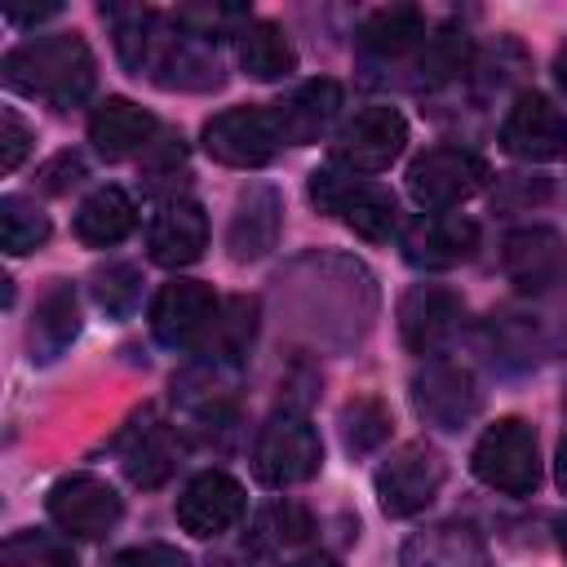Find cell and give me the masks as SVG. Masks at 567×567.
I'll use <instances>...</instances> for the list:
<instances>
[{
  "mask_svg": "<svg viewBox=\"0 0 567 567\" xmlns=\"http://www.w3.org/2000/svg\"><path fill=\"white\" fill-rule=\"evenodd\" d=\"M279 226H284V204H279V190L266 186V182H252L239 204H235V217H230V230H226V248L235 261H257L275 248L279 239Z\"/></svg>",
  "mask_w": 567,
  "mask_h": 567,
  "instance_id": "20",
  "label": "cell"
},
{
  "mask_svg": "<svg viewBox=\"0 0 567 567\" xmlns=\"http://www.w3.org/2000/svg\"><path fill=\"white\" fill-rule=\"evenodd\" d=\"M310 199L323 208V213H337L354 235L381 244L399 230V204L390 190L354 177V173H341V168H315L310 173Z\"/></svg>",
  "mask_w": 567,
  "mask_h": 567,
  "instance_id": "5",
  "label": "cell"
},
{
  "mask_svg": "<svg viewBox=\"0 0 567 567\" xmlns=\"http://www.w3.org/2000/svg\"><path fill=\"white\" fill-rule=\"evenodd\" d=\"M44 509H49V518L66 536H80V540H97V536H106L124 518L120 492L106 478H97V474H66V478H58L49 487V496H44Z\"/></svg>",
  "mask_w": 567,
  "mask_h": 567,
  "instance_id": "9",
  "label": "cell"
},
{
  "mask_svg": "<svg viewBox=\"0 0 567 567\" xmlns=\"http://www.w3.org/2000/svg\"><path fill=\"white\" fill-rule=\"evenodd\" d=\"M443 474H447V465H443V456L430 447V443H403V447H394L381 465H377V505H381V514H390V518H412V514H421L434 496H439V487H443Z\"/></svg>",
  "mask_w": 567,
  "mask_h": 567,
  "instance_id": "7",
  "label": "cell"
},
{
  "mask_svg": "<svg viewBox=\"0 0 567 567\" xmlns=\"http://www.w3.org/2000/svg\"><path fill=\"white\" fill-rule=\"evenodd\" d=\"M461 323H465V301L452 288L416 284L399 301V337L421 359H439L461 332Z\"/></svg>",
  "mask_w": 567,
  "mask_h": 567,
  "instance_id": "12",
  "label": "cell"
},
{
  "mask_svg": "<svg viewBox=\"0 0 567 567\" xmlns=\"http://www.w3.org/2000/svg\"><path fill=\"white\" fill-rule=\"evenodd\" d=\"M159 89H217L226 75H221V58H217V44L208 31L199 27H186L177 18V27L168 18H155V31H151V49H146V66H142Z\"/></svg>",
  "mask_w": 567,
  "mask_h": 567,
  "instance_id": "2",
  "label": "cell"
},
{
  "mask_svg": "<svg viewBox=\"0 0 567 567\" xmlns=\"http://www.w3.org/2000/svg\"><path fill=\"white\" fill-rule=\"evenodd\" d=\"M27 151H31V128L22 124V115L13 106H4L0 111V168L13 173L27 159Z\"/></svg>",
  "mask_w": 567,
  "mask_h": 567,
  "instance_id": "36",
  "label": "cell"
},
{
  "mask_svg": "<svg viewBox=\"0 0 567 567\" xmlns=\"http://www.w3.org/2000/svg\"><path fill=\"white\" fill-rule=\"evenodd\" d=\"M554 80H558V89H563V97H567V53H558V62H554Z\"/></svg>",
  "mask_w": 567,
  "mask_h": 567,
  "instance_id": "40",
  "label": "cell"
},
{
  "mask_svg": "<svg viewBox=\"0 0 567 567\" xmlns=\"http://www.w3.org/2000/svg\"><path fill=\"white\" fill-rule=\"evenodd\" d=\"M408 146V120L394 106H363L354 120L341 124L332 142V168L341 173H385Z\"/></svg>",
  "mask_w": 567,
  "mask_h": 567,
  "instance_id": "8",
  "label": "cell"
},
{
  "mask_svg": "<svg viewBox=\"0 0 567 567\" xmlns=\"http://www.w3.org/2000/svg\"><path fill=\"white\" fill-rule=\"evenodd\" d=\"M478 248V226L461 213H421L403 230V257L416 270H452Z\"/></svg>",
  "mask_w": 567,
  "mask_h": 567,
  "instance_id": "17",
  "label": "cell"
},
{
  "mask_svg": "<svg viewBox=\"0 0 567 567\" xmlns=\"http://www.w3.org/2000/svg\"><path fill=\"white\" fill-rule=\"evenodd\" d=\"M106 567H186V554H182L177 545L146 540V545H128V549L111 554Z\"/></svg>",
  "mask_w": 567,
  "mask_h": 567,
  "instance_id": "35",
  "label": "cell"
},
{
  "mask_svg": "<svg viewBox=\"0 0 567 567\" xmlns=\"http://www.w3.org/2000/svg\"><path fill=\"white\" fill-rule=\"evenodd\" d=\"M4 563L9 567H80V558H75V549H71L66 536L35 532V527L13 532L4 540Z\"/></svg>",
  "mask_w": 567,
  "mask_h": 567,
  "instance_id": "32",
  "label": "cell"
},
{
  "mask_svg": "<svg viewBox=\"0 0 567 567\" xmlns=\"http://www.w3.org/2000/svg\"><path fill=\"white\" fill-rule=\"evenodd\" d=\"M239 62L252 80H284L297 66L288 35L275 22H244L239 31Z\"/></svg>",
  "mask_w": 567,
  "mask_h": 567,
  "instance_id": "30",
  "label": "cell"
},
{
  "mask_svg": "<svg viewBox=\"0 0 567 567\" xmlns=\"http://www.w3.org/2000/svg\"><path fill=\"white\" fill-rule=\"evenodd\" d=\"M93 301L111 315V319H128L142 301V270L120 261V266H106L93 275Z\"/></svg>",
  "mask_w": 567,
  "mask_h": 567,
  "instance_id": "34",
  "label": "cell"
},
{
  "mask_svg": "<svg viewBox=\"0 0 567 567\" xmlns=\"http://www.w3.org/2000/svg\"><path fill=\"white\" fill-rule=\"evenodd\" d=\"M465 62H470V35L456 31V27H439V31L425 35V44L412 58V71H416L412 84L416 89H439V84L456 80L465 71Z\"/></svg>",
  "mask_w": 567,
  "mask_h": 567,
  "instance_id": "29",
  "label": "cell"
},
{
  "mask_svg": "<svg viewBox=\"0 0 567 567\" xmlns=\"http://www.w3.org/2000/svg\"><path fill=\"white\" fill-rule=\"evenodd\" d=\"M217 306L221 301L213 297V288H204L195 279H173L151 301V332L168 350L204 346V337H208V328L217 319Z\"/></svg>",
  "mask_w": 567,
  "mask_h": 567,
  "instance_id": "13",
  "label": "cell"
},
{
  "mask_svg": "<svg viewBox=\"0 0 567 567\" xmlns=\"http://www.w3.org/2000/svg\"><path fill=\"white\" fill-rule=\"evenodd\" d=\"M75 332H80V306H75L71 284L58 279V284L40 297V306H35V315H31V328H27L31 359H35V363H53V359L75 341Z\"/></svg>",
  "mask_w": 567,
  "mask_h": 567,
  "instance_id": "24",
  "label": "cell"
},
{
  "mask_svg": "<svg viewBox=\"0 0 567 567\" xmlns=\"http://www.w3.org/2000/svg\"><path fill=\"white\" fill-rule=\"evenodd\" d=\"M284 567H341V563L328 558V554H306V558H292V563H284Z\"/></svg>",
  "mask_w": 567,
  "mask_h": 567,
  "instance_id": "38",
  "label": "cell"
},
{
  "mask_svg": "<svg viewBox=\"0 0 567 567\" xmlns=\"http://www.w3.org/2000/svg\"><path fill=\"white\" fill-rule=\"evenodd\" d=\"M399 567H492V558L470 523H439L408 536Z\"/></svg>",
  "mask_w": 567,
  "mask_h": 567,
  "instance_id": "21",
  "label": "cell"
},
{
  "mask_svg": "<svg viewBox=\"0 0 567 567\" xmlns=\"http://www.w3.org/2000/svg\"><path fill=\"white\" fill-rule=\"evenodd\" d=\"M470 470L478 483L505 496H532L540 483V452H536V430L523 416H501L492 421L470 456Z\"/></svg>",
  "mask_w": 567,
  "mask_h": 567,
  "instance_id": "3",
  "label": "cell"
},
{
  "mask_svg": "<svg viewBox=\"0 0 567 567\" xmlns=\"http://www.w3.org/2000/svg\"><path fill=\"white\" fill-rule=\"evenodd\" d=\"M182 465V443L168 425H142L124 447V474L137 487H164Z\"/></svg>",
  "mask_w": 567,
  "mask_h": 567,
  "instance_id": "26",
  "label": "cell"
},
{
  "mask_svg": "<svg viewBox=\"0 0 567 567\" xmlns=\"http://www.w3.org/2000/svg\"><path fill=\"white\" fill-rule=\"evenodd\" d=\"M563 412H567V399H563Z\"/></svg>",
  "mask_w": 567,
  "mask_h": 567,
  "instance_id": "42",
  "label": "cell"
},
{
  "mask_svg": "<svg viewBox=\"0 0 567 567\" xmlns=\"http://www.w3.org/2000/svg\"><path fill=\"white\" fill-rule=\"evenodd\" d=\"M44 239H49V217L35 208V199L4 195L0 199V244H4V252L22 257V252H35Z\"/></svg>",
  "mask_w": 567,
  "mask_h": 567,
  "instance_id": "31",
  "label": "cell"
},
{
  "mask_svg": "<svg viewBox=\"0 0 567 567\" xmlns=\"http://www.w3.org/2000/svg\"><path fill=\"white\" fill-rule=\"evenodd\" d=\"M412 408L434 430H465L478 416L483 394H478V381L461 363L425 359V368H416L412 377Z\"/></svg>",
  "mask_w": 567,
  "mask_h": 567,
  "instance_id": "11",
  "label": "cell"
},
{
  "mask_svg": "<svg viewBox=\"0 0 567 567\" xmlns=\"http://www.w3.org/2000/svg\"><path fill=\"white\" fill-rule=\"evenodd\" d=\"M554 478H558V487L567 492V439L558 443V456H554Z\"/></svg>",
  "mask_w": 567,
  "mask_h": 567,
  "instance_id": "39",
  "label": "cell"
},
{
  "mask_svg": "<svg viewBox=\"0 0 567 567\" xmlns=\"http://www.w3.org/2000/svg\"><path fill=\"white\" fill-rule=\"evenodd\" d=\"M341 439H346V447H350L354 456L381 447V443L390 439V412H385V403L372 399V394L346 403V412H341Z\"/></svg>",
  "mask_w": 567,
  "mask_h": 567,
  "instance_id": "33",
  "label": "cell"
},
{
  "mask_svg": "<svg viewBox=\"0 0 567 567\" xmlns=\"http://www.w3.org/2000/svg\"><path fill=\"white\" fill-rule=\"evenodd\" d=\"M0 71H4V84L13 93L40 97V102H49L58 111L84 102L89 89H93V53L75 31L22 40L18 49L4 53Z\"/></svg>",
  "mask_w": 567,
  "mask_h": 567,
  "instance_id": "1",
  "label": "cell"
},
{
  "mask_svg": "<svg viewBox=\"0 0 567 567\" xmlns=\"http://www.w3.org/2000/svg\"><path fill=\"white\" fill-rule=\"evenodd\" d=\"M40 190H49V195H66L71 186H80L84 182V159L75 155V151H62V155H53V159H44L40 164Z\"/></svg>",
  "mask_w": 567,
  "mask_h": 567,
  "instance_id": "37",
  "label": "cell"
},
{
  "mask_svg": "<svg viewBox=\"0 0 567 567\" xmlns=\"http://www.w3.org/2000/svg\"><path fill=\"white\" fill-rule=\"evenodd\" d=\"M133 226H137V208L120 186H102L75 208V239L89 248L120 244Z\"/></svg>",
  "mask_w": 567,
  "mask_h": 567,
  "instance_id": "25",
  "label": "cell"
},
{
  "mask_svg": "<svg viewBox=\"0 0 567 567\" xmlns=\"http://www.w3.org/2000/svg\"><path fill=\"white\" fill-rule=\"evenodd\" d=\"M155 137V115L142 111L128 97H106L93 120H89V142L106 155V159H124L133 151H146Z\"/></svg>",
  "mask_w": 567,
  "mask_h": 567,
  "instance_id": "23",
  "label": "cell"
},
{
  "mask_svg": "<svg viewBox=\"0 0 567 567\" xmlns=\"http://www.w3.org/2000/svg\"><path fill=\"white\" fill-rule=\"evenodd\" d=\"M310 536H315V518H310L306 505H297V501H270V505L252 518L244 545H248L252 554H284V549L306 545Z\"/></svg>",
  "mask_w": 567,
  "mask_h": 567,
  "instance_id": "28",
  "label": "cell"
},
{
  "mask_svg": "<svg viewBox=\"0 0 567 567\" xmlns=\"http://www.w3.org/2000/svg\"><path fill=\"white\" fill-rule=\"evenodd\" d=\"M558 545H563V554H567V514L558 518Z\"/></svg>",
  "mask_w": 567,
  "mask_h": 567,
  "instance_id": "41",
  "label": "cell"
},
{
  "mask_svg": "<svg viewBox=\"0 0 567 567\" xmlns=\"http://www.w3.org/2000/svg\"><path fill=\"white\" fill-rule=\"evenodd\" d=\"M244 505H248V496H244V483L239 478H230L226 470H204V474H195L182 487V496H177V523L190 536L208 540V536H221L226 527H235L244 518Z\"/></svg>",
  "mask_w": 567,
  "mask_h": 567,
  "instance_id": "16",
  "label": "cell"
},
{
  "mask_svg": "<svg viewBox=\"0 0 567 567\" xmlns=\"http://www.w3.org/2000/svg\"><path fill=\"white\" fill-rule=\"evenodd\" d=\"M501 266L523 297H545L567 284V248L549 226H523L505 239Z\"/></svg>",
  "mask_w": 567,
  "mask_h": 567,
  "instance_id": "14",
  "label": "cell"
},
{
  "mask_svg": "<svg viewBox=\"0 0 567 567\" xmlns=\"http://www.w3.org/2000/svg\"><path fill=\"white\" fill-rule=\"evenodd\" d=\"M430 27H425V13L412 9V4H385V9H372L363 22H359V53L363 58H408L425 44Z\"/></svg>",
  "mask_w": 567,
  "mask_h": 567,
  "instance_id": "22",
  "label": "cell"
},
{
  "mask_svg": "<svg viewBox=\"0 0 567 567\" xmlns=\"http://www.w3.org/2000/svg\"><path fill=\"white\" fill-rule=\"evenodd\" d=\"M252 337H257V301L252 297H230V301L217 306V319H213L199 350L208 354V363L235 368V363H244Z\"/></svg>",
  "mask_w": 567,
  "mask_h": 567,
  "instance_id": "27",
  "label": "cell"
},
{
  "mask_svg": "<svg viewBox=\"0 0 567 567\" xmlns=\"http://www.w3.org/2000/svg\"><path fill=\"white\" fill-rule=\"evenodd\" d=\"M323 465L319 430L297 412H275L252 443V474L261 487H297Z\"/></svg>",
  "mask_w": 567,
  "mask_h": 567,
  "instance_id": "4",
  "label": "cell"
},
{
  "mask_svg": "<svg viewBox=\"0 0 567 567\" xmlns=\"http://www.w3.org/2000/svg\"><path fill=\"white\" fill-rule=\"evenodd\" d=\"M501 146L527 164L558 159L567 155V115L545 93H518L501 124Z\"/></svg>",
  "mask_w": 567,
  "mask_h": 567,
  "instance_id": "15",
  "label": "cell"
},
{
  "mask_svg": "<svg viewBox=\"0 0 567 567\" xmlns=\"http://www.w3.org/2000/svg\"><path fill=\"white\" fill-rule=\"evenodd\" d=\"M337 111H341V84L337 80H306L284 102L270 106L275 128H279V142H288V146L319 142L332 128Z\"/></svg>",
  "mask_w": 567,
  "mask_h": 567,
  "instance_id": "19",
  "label": "cell"
},
{
  "mask_svg": "<svg viewBox=\"0 0 567 567\" xmlns=\"http://www.w3.org/2000/svg\"><path fill=\"white\" fill-rule=\"evenodd\" d=\"M487 177L492 173H487L483 155H474L465 146H430L408 164V195L421 208L443 213V208L474 199L487 186Z\"/></svg>",
  "mask_w": 567,
  "mask_h": 567,
  "instance_id": "6",
  "label": "cell"
},
{
  "mask_svg": "<svg viewBox=\"0 0 567 567\" xmlns=\"http://www.w3.org/2000/svg\"><path fill=\"white\" fill-rule=\"evenodd\" d=\"M279 146L270 106H230L204 124V151L226 168H261Z\"/></svg>",
  "mask_w": 567,
  "mask_h": 567,
  "instance_id": "10",
  "label": "cell"
},
{
  "mask_svg": "<svg viewBox=\"0 0 567 567\" xmlns=\"http://www.w3.org/2000/svg\"><path fill=\"white\" fill-rule=\"evenodd\" d=\"M208 244V217L195 199H164L159 213L151 217V230H146V252L155 266H190L199 261Z\"/></svg>",
  "mask_w": 567,
  "mask_h": 567,
  "instance_id": "18",
  "label": "cell"
}]
</instances>
